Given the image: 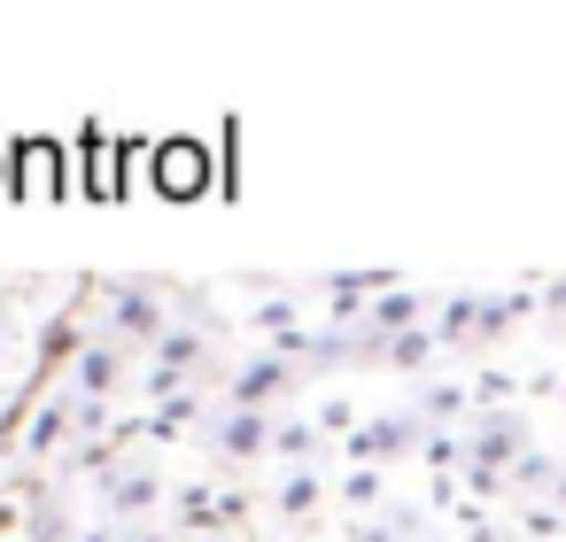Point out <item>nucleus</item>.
Masks as SVG:
<instances>
[{"instance_id": "obj_14", "label": "nucleus", "mask_w": 566, "mask_h": 542, "mask_svg": "<svg viewBox=\"0 0 566 542\" xmlns=\"http://www.w3.org/2000/svg\"><path fill=\"white\" fill-rule=\"evenodd\" d=\"M473 395H481V403H504V395H512V380H504V372H481V380H473Z\"/></svg>"}, {"instance_id": "obj_9", "label": "nucleus", "mask_w": 566, "mask_h": 542, "mask_svg": "<svg viewBox=\"0 0 566 542\" xmlns=\"http://www.w3.org/2000/svg\"><path fill=\"white\" fill-rule=\"evenodd\" d=\"M71 426H78V395H48V403L32 411V449H55V442H71Z\"/></svg>"}, {"instance_id": "obj_12", "label": "nucleus", "mask_w": 566, "mask_h": 542, "mask_svg": "<svg viewBox=\"0 0 566 542\" xmlns=\"http://www.w3.org/2000/svg\"><path fill=\"white\" fill-rule=\"evenodd\" d=\"M411 426H419V418H373V426L357 434V457H388V449H403Z\"/></svg>"}, {"instance_id": "obj_7", "label": "nucleus", "mask_w": 566, "mask_h": 542, "mask_svg": "<svg viewBox=\"0 0 566 542\" xmlns=\"http://www.w3.org/2000/svg\"><path fill=\"white\" fill-rule=\"evenodd\" d=\"M264 442H272L264 411H241V403H226V411L210 418V449H218V457H256Z\"/></svg>"}, {"instance_id": "obj_8", "label": "nucleus", "mask_w": 566, "mask_h": 542, "mask_svg": "<svg viewBox=\"0 0 566 542\" xmlns=\"http://www.w3.org/2000/svg\"><path fill=\"white\" fill-rule=\"evenodd\" d=\"M473 333H481V295H442L434 341H442V349H473Z\"/></svg>"}, {"instance_id": "obj_16", "label": "nucleus", "mask_w": 566, "mask_h": 542, "mask_svg": "<svg viewBox=\"0 0 566 542\" xmlns=\"http://www.w3.org/2000/svg\"><path fill=\"white\" fill-rule=\"evenodd\" d=\"M17 295H24L17 279H0V318H9V302H17Z\"/></svg>"}, {"instance_id": "obj_13", "label": "nucleus", "mask_w": 566, "mask_h": 542, "mask_svg": "<svg viewBox=\"0 0 566 542\" xmlns=\"http://www.w3.org/2000/svg\"><path fill=\"white\" fill-rule=\"evenodd\" d=\"M148 496H156V480H148L140 465H133V472H117V488H109V503H117V511H133V503H148Z\"/></svg>"}, {"instance_id": "obj_15", "label": "nucleus", "mask_w": 566, "mask_h": 542, "mask_svg": "<svg viewBox=\"0 0 566 542\" xmlns=\"http://www.w3.org/2000/svg\"><path fill=\"white\" fill-rule=\"evenodd\" d=\"M543 310H551V318L566 326V279H543Z\"/></svg>"}, {"instance_id": "obj_10", "label": "nucleus", "mask_w": 566, "mask_h": 542, "mask_svg": "<svg viewBox=\"0 0 566 542\" xmlns=\"http://www.w3.org/2000/svg\"><path fill=\"white\" fill-rule=\"evenodd\" d=\"M434 349H442V341H434V326H419V333H396V341H388V364H396V372H427V364H434Z\"/></svg>"}, {"instance_id": "obj_18", "label": "nucleus", "mask_w": 566, "mask_h": 542, "mask_svg": "<svg viewBox=\"0 0 566 542\" xmlns=\"http://www.w3.org/2000/svg\"><path fill=\"white\" fill-rule=\"evenodd\" d=\"M551 488H558V503H566V472H558V480H551Z\"/></svg>"}, {"instance_id": "obj_17", "label": "nucleus", "mask_w": 566, "mask_h": 542, "mask_svg": "<svg viewBox=\"0 0 566 542\" xmlns=\"http://www.w3.org/2000/svg\"><path fill=\"white\" fill-rule=\"evenodd\" d=\"M0 194H17V179H9V148H0Z\"/></svg>"}, {"instance_id": "obj_3", "label": "nucleus", "mask_w": 566, "mask_h": 542, "mask_svg": "<svg viewBox=\"0 0 566 542\" xmlns=\"http://www.w3.org/2000/svg\"><path fill=\"white\" fill-rule=\"evenodd\" d=\"M148 163H156V194H171V202H195L210 187V148L202 140H156Z\"/></svg>"}, {"instance_id": "obj_6", "label": "nucleus", "mask_w": 566, "mask_h": 542, "mask_svg": "<svg viewBox=\"0 0 566 542\" xmlns=\"http://www.w3.org/2000/svg\"><path fill=\"white\" fill-rule=\"evenodd\" d=\"M125 372H133V349L125 341H86V357H78V395H117L125 387Z\"/></svg>"}, {"instance_id": "obj_11", "label": "nucleus", "mask_w": 566, "mask_h": 542, "mask_svg": "<svg viewBox=\"0 0 566 542\" xmlns=\"http://www.w3.org/2000/svg\"><path fill=\"white\" fill-rule=\"evenodd\" d=\"M465 411V387H450V380H434V387H419V426H442V418H458Z\"/></svg>"}, {"instance_id": "obj_4", "label": "nucleus", "mask_w": 566, "mask_h": 542, "mask_svg": "<svg viewBox=\"0 0 566 542\" xmlns=\"http://www.w3.org/2000/svg\"><path fill=\"white\" fill-rule=\"evenodd\" d=\"M520 442H527V426H520V418H504V411H496V418H481V426H473V480H481V488H496V472L520 457Z\"/></svg>"}, {"instance_id": "obj_1", "label": "nucleus", "mask_w": 566, "mask_h": 542, "mask_svg": "<svg viewBox=\"0 0 566 542\" xmlns=\"http://www.w3.org/2000/svg\"><path fill=\"white\" fill-rule=\"evenodd\" d=\"M78 295H86L94 333H102V341H125V349L140 357V349H156V341L179 326V310H187L195 287H179V279H164V272H86Z\"/></svg>"}, {"instance_id": "obj_2", "label": "nucleus", "mask_w": 566, "mask_h": 542, "mask_svg": "<svg viewBox=\"0 0 566 542\" xmlns=\"http://www.w3.org/2000/svg\"><path fill=\"white\" fill-rule=\"evenodd\" d=\"M295 380H303V372H295L287 357H272V349H264V357H241V364H226V403H241V411H264L272 395H295Z\"/></svg>"}, {"instance_id": "obj_5", "label": "nucleus", "mask_w": 566, "mask_h": 542, "mask_svg": "<svg viewBox=\"0 0 566 542\" xmlns=\"http://www.w3.org/2000/svg\"><path fill=\"white\" fill-rule=\"evenodd\" d=\"M9 163H17V194L24 202L63 194V148L55 140H24V148H9Z\"/></svg>"}]
</instances>
